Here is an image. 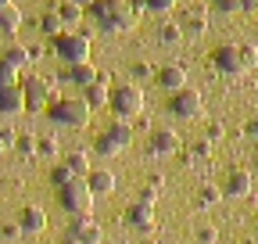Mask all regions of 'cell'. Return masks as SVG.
<instances>
[{
    "label": "cell",
    "instance_id": "cell-1",
    "mask_svg": "<svg viewBox=\"0 0 258 244\" xmlns=\"http://www.w3.org/2000/svg\"><path fill=\"white\" fill-rule=\"evenodd\" d=\"M90 18L97 22V29H104V33H125V29L137 25L140 15L133 11V4H125V0H93Z\"/></svg>",
    "mask_w": 258,
    "mask_h": 244
},
{
    "label": "cell",
    "instance_id": "cell-2",
    "mask_svg": "<svg viewBox=\"0 0 258 244\" xmlns=\"http://www.w3.org/2000/svg\"><path fill=\"white\" fill-rule=\"evenodd\" d=\"M90 108L83 97H54L50 108H47V118L54 122V126H69V130H83L90 126Z\"/></svg>",
    "mask_w": 258,
    "mask_h": 244
},
{
    "label": "cell",
    "instance_id": "cell-3",
    "mask_svg": "<svg viewBox=\"0 0 258 244\" xmlns=\"http://www.w3.org/2000/svg\"><path fill=\"white\" fill-rule=\"evenodd\" d=\"M108 108H111L115 118H122V122L140 118V111H144V90H140L137 83H118V86H111Z\"/></svg>",
    "mask_w": 258,
    "mask_h": 244
},
{
    "label": "cell",
    "instance_id": "cell-4",
    "mask_svg": "<svg viewBox=\"0 0 258 244\" xmlns=\"http://www.w3.org/2000/svg\"><path fill=\"white\" fill-rule=\"evenodd\" d=\"M57 201H61V208L69 212L72 219H76V216H90V212H93V194H90V187H86V179H79V176L57 191Z\"/></svg>",
    "mask_w": 258,
    "mask_h": 244
},
{
    "label": "cell",
    "instance_id": "cell-5",
    "mask_svg": "<svg viewBox=\"0 0 258 244\" xmlns=\"http://www.w3.org/2000/svg\"><path fill=\"white\" fill-rule=\"evenodd\" d=\"M54 54L64 61V65H86L90 61V36L61 33V36H54Z\"/></svg>",
    "mask_w": 258,
    "mask_h": 244
},
{
    "label": "cell",
    "instance_id": "cell-6",
    "mask_svg": "<svg viewBox=\"0 0 258 244\" xmlns=\"http://www.w3.org/2000/svg\"><path fill=\"white\" fill-rule=\"evenodd\" d=\"M22 97H25V111H47L54 90L43 76H25L22 79Z\"/></svg>",
    "mask_w": 258,
    "mask_h": 244
},
{
    "label": "cell",
    "instance_id": "cell-7",
    "mask_svg": "<svg viewBox=\"0 0 258 244\" xmlns=\"http://www.w3.org/2000/svg\"><path fill=\"white\" fill-rule=\"evenodd\" d=\"M201 108H205V101H201V94L198 90H176V94L169 97V111L176 115V118H198L201 115Z\"/></svg>",
    "mask_w": 258,
    "mask_h": 244
},
{
    "label": "cell",
    "instance_id": "cell-8",
    "mask_svg": "<svg viewBox=\"0 0 258 244\" xmlns=\"http://www.w3.org/2000/svg\"><path fill=\"white\" fill-rule=\"evenodd\" d=\"M212 65H215V72H222V76H240V72H244L240 47H237V43H222V47H215V50H212Z\"/></svg>",
    "mask_w": 258,
    "mask_h": 244
},
{
    "label": "cell",
    "instance_id": "cell-9",
    "mask_svg": "<svg viewBox=\"0 0 258 244\" xmlns=\"http://www.w3.org/2000/svg\"><path fill=\"white\" fill-rule=\"evenodd\" d=\"M147 147H151V155L165 158V155H176V151H179V137H176V130H169V126H158V130H151Z\"/></svg>",
    "mask_w": 258,
    "mask_h": 244
},
{
    "label": "cell",
    "instance_id": "cell-10",
    "mask_svg": "<svg viewBox=\"0 0 258 244\" xmlns=\"http://www.w3.org/2000/svg\"><path fill=\"white\" fill-rule=\"evenodd\" d=\"M18 230L22 233H32V237H36V233H43L47 230V212L40 208V205H25L22 212H18Z\"/></svg>",
    "mask_w": 258,
    "mask_h": 244
},
{
    "label": "cell",
    "instance_id": "cell-11",
    "mask_svg": "<svg viewBox=\"0 0 258 244\" xmlns=\"http://www.w3.org/2000/svg\"><path fill=\"white\" fill-rule=\"evenodd\" d=\"M125 223L133 226V230H140V233L154 230V205H147V201H133V205L125 208Z\"/></svg>",
    "mask_w": 258,
    "mask_h": 244
},
{
    "label": "cell",
    "instance_id": "cell-12",
    "mask_svg": "<svg viewBox=\"0 0 258 244\" xmlns=\"http://www.w3.org/2000/svg\"><path fill=\"white\" fill-rule=\"evenodd\" d=\"M64 237H76V240H86V244H101V226L93 223V216H76L72 223H69V233Z\"/></svg>",
    "mask_w": 258,
    "mask_h": 244
},
{
    "label": "cell",
    "instance_id": "cell-13",
    "mask_svg": "<svg viewBox=\"0 0 258 244\" xmlns=\"http://www.w3.org/2000/svg\"><path fill=\"white\" fill-rule=\"evenodd\" d=\"M83 101H86L90 111L108 108V101H111V86H108V76H104V72H101V79H97V83H90V86L83 90Z\"/></svg>",
    "mask_w": 258,
    "mask_h": 244
},
{
    "label": "cell",
    "instance_id": "cell-14",
    "mask_svg": "<svg viewBox=\"0 0 258 244\" xmlns=\"http://www.w3.org/2000/svg\"><path fill=\"white\" fill-rule=\"evenodd\" d=\"M115 172L111 169H90V176H86V187H90V194L93 198H104V194H111L115 191Z\"/></svg>",
    "mask_w": 258,
    "mask_h": 244
},
{
    "label": "cell",
    "instance_id": "cell-15",
    "mask_svg": "<svg viewBox=\"0 0 258 244\" xmlns=\"http://www.w3.org/2000/svg\"><path fill=\"white\" fill-rule=\"evenodd\" d=\"M222 194L226 198H247L251 194V172L247 169H233L222 183Z\"/></svg>",
    "mask_w": 258,
    "mask_h": 244
},
{
    "label": "cell",
    "instance_id": "cell-16",
    "mask_svg": "<svg viewBox=\"0 0 258 244\" xmlns=\"http://www.w3.org/2000/svg\"><path fill=\"white\" fill-rule=\"evenodd\" d=\"M158 83L165 86L169 94L186 90V69H183V65H165V69H158Z\"/></svg>",
    "mask_w": 258,
    "mask_h": 244
},
{
    "label": "cell",
    "instance_id": "cell-17",
    "mask_svg": "<svg viewBox=\"0 0 258 244\" xmlns=\"http://www.w3.org/2000/svg\"><path fill=\"white\" fill-rule=\"evenodd\" d=\"M0 111H4V115H22V111H25V97H22V86L0 90Z\"/></svg>",
    "mask_w": 258,
    "mask_h": 244
},
{
    "label": "cell",
    "instance_id": "cell-18",
    "mask_svg": "<svg viewBox=\"0 0 258 244\" xmlns=\"http://www.w3.org/2000/svg\"><path fill=\"white\" fill-rule=\"evenodd\" d=\"M64 79L86 90L90 83H97V79H101V72H97V69L90 65V61H86V65H69V72H64Z\"/></svg>",
    "mask_w": 258,
    "mask_h": 244
},
{
    "label": "cell",
    "instance_id": "cell-19",
    "mask_svg": "<svg viewBox=\"0 0 258 244\" xmlns=\"http://www.w3.org/2000/svg\"><path fill=\"white\" fill-rule=\"evenodd\" d=\"M18 25H22V11L15 0H0V29L4 33H18Z\"/></svg>",
    "mask_w": 258,
    "mask_h": 244
},
{
    "label": "cell",
    "instance_id": "cell-20",
    "mask_svg": "<svg viewBox=\"0 0 258 244\" xmlns=\"http://www.w3.org/2000/svg\"><path fill=\"white\" fill-rule=\"evenodd\" d=\"M4 61L11 69H18V72H25L29 65H32V54H29V47H22V43H11L8 50H4Z\"/></svg>",
    "mask_w": 258,
    "mask_h": 244
},
{
    "label": "cell",
    "instance_id": "cell-21",
    "mask_svg": "<svg viewBox=\"0 0 258 244\" xmlns=\"http://www.w3.org/2000/svg\"><path fill=\"white\" fill-rule=\"evenodd\" d=\"M64 165H69L72 169V176H79V179H86L90 176V155H86V151H69V155H64Z\"/></svg>",
    "mask_w": 258,
    "mask_h": 244
},
{
    "label": "cell",
    "instance_id": "cell-22",
    "mask_svg": "<svg viewBox=\"0 0 258 244\" xmlns=\"http://www.w3.org/2000/svg\"><path fill=\"white\" fill-rule=\"evenodd\" d=\"M104 133H108V137H111V140H115L122 151H125L129 144H133V126H129V122H122V118H115V122H111V126H108Z\"/></svg>",
    "mask_w": 258,
    "mask_h": 244
},
{
    "label": "cell",
    "instance_id": "cell-23",
    "mask_svg": "<svg viewBox=\"0 0 258 244\" xmlns=\"http://www.w3.org/2000/svg\"><path fill=\"white\" fill-rule=\"evenodd\" d=\"M179 29H183V33H194V36H201L205 29H208V18H205L201 11H190V15L179 22Z\"/></svg>",
    "mask_w": 258,
    "mask_h": 244
},
{
    "label": "cell",
    "instance_id": "cell-24",
    "mask_svg": "<svg viewBox=\"0 0 258 244\" xmlns=\"http://www.w3.org/2000/svg\"><path fill=\"white\" fill-rule=\"evenodd\" d=\"M11 86H22V72L11 69L4 57H0V90H11Z\"/></svg>",
    "mask_w": 258,
    "mask_h": 244
},
{
    "label": "cell",
    "instance_id": "cell-25",
    "mask_svg": "<svg viewBox=\"0 0 258 244\" xmlns=\"http://www.w3.org/2000/svg\"><path fill=\"white\" fill-rule=\"evenodd\" d=\"M57 11V18H61V25H76L79 18H83V8L79 4H72V0H64L61 8H54Z\"/></svg>",
    "mask_w": 258,
    "mask_h": 244
},
{
    "label": "cell",
    "instance_id": "cell-26",
    "mask_svg": "<svg viewBox=\"0 0 258 244\" xmlns=\"http://www.w3.org/2000/svg\"><path fill=\"white\" fill-rule=\"evenodd\" d=\"M219 201H222V187H212V183H205V187L198 191V205L212 208V205H219Z\"/></svg>",
    "mask_w": 258,
    "mask_h": 244
},
{
    "label": "cell",
    "instance_id": "cell-27",
    "mask_svg": "<svg viewBox=\"0 0 258 244\" xmlns=\"http://www.w3.org/2000/svg\"><path fill=\"white\" fill-rule=\"evenodd\" d=\"M158 40H161V43H179V40H183L179 22H165V25L158 29Z\"/></svg>",
    "mask_w": 258,
    "mask_h": 244
},
{
    "label": "cell",
    "instance_id": "cell-28",
    "mask_svg": "<svg viewBox=\"0 0 258 244\" xmlns=\"http://www.w3.org/2000/svg\"><path fill=\"white\" fill-rule=\"evenodd\" d=\"M40 29L54 40V36H61V18H57V11H47L43 18H40Z\"/></svg>",
    "mask_w": 258,
    "mask_h": 244
},
{
    "label": "cell",
    "instance_id": "cell-29",
    "mask_svg": "<svg viewBox=\"0 0 258 244\" xmlns=\"http://www.w3.org/2000/svg\"><path fill=\"white\" fill-rule=\"evenodd\" d=\"M72 179H76V176H72V169H69V165H64V162L50 169V183H54V187H57V191L64 187V183H72Z\"/></svg>",
    "mask_w": 258,
    "mask_h": 244
},
{
    "label": "cell",
    "instance_id": "cell-30",
    "mask_svg": "<svg viewBox=\"0 0 258 244\" xmlns=\"http://www.w3.org/2000/svg\"><path fill=\"white\" fill-rule=\"evenodd\" d=\"M15 151H18V155H36V137H32V133H22V137L15 140Z\"/></svg>",
    "mask_w": 258,
    "mask_h": 244
},
{
    "label": "cell",
    "instance_id": "cell-31",
    "mask_svg": "<svg viewBox=\"0 0 258 244\" xmlns=\"http://www.w3.org/2000/svg\"><path fill=\"white\" fill-rule=\"evenodd\" d=\"M57 151H61V147H57V140H54V137H40V140H36V155H47V158H54Z\"/></svg>",
    "mask_w": 258,
    "mask_h": 244
},
{
    "label": "cell",
    "instance_id": "cell-32",
    "mask_svg": "<svg viewBox=\"0 0 258 244\" xmlns=\"http://www.w3.org/2000/svg\"><path fill=\"white\" fill-rule=\"evenodd\" d=\"M240 57H244V72L258 65V50H254L251 43H240Z\"/></svg>",
    "mask_w": 258,
    "mask_h": 244
},
{
    "label": "cell",
    "instance_id": "cell-33",
    "mask_svg": "<svg viewBox=\"0 0 258 244\" xmlns=\"http://www.w3.org/2000/svg\"><path fill=\"white\" fill-rule=\"evenodd\" d=\"M15 140H18V133L11 126H0V155H4L8 147H15Z\"/></svg>",
    "mask_w": 258,
    "mask_h": 244
},
{
    "label": "cell",
    "instance_id": "cell-34",
    "mask_svg": "<svg viewBox=\"0 0 258 244\" xmlns=\"http://www.w3.org/2000/svg\"><path fill=\"white\" fill-rule=\"evenodd\" d=\"M144 8H147V11H161V15H165V11H172V8H176V0H144Z\"/></svg>",
    "mask_w": 258,
    "mask_h": 244
},
{
    "label": "cell",
    "instance_id": "cell-35",
    "mask_svg": "<svg viewBox=\"0 0 258 244\" xmlns=\"http://www.w3.org/2000/svg\"><path fill=\"white\" fill-rule=\"evenodd\" d=\"M198 240H201V244H219V230H215V226H201V230H198Z\"/></svg>",
    "mask_w": 258,
    "mask_h": 244
},
{
    "label": "cell",
    "instance_id": "cell-36",
    "mask_svg": "<svg viewBox=\"0 0 258 244\" xmlns=\"http://www.w3.org/2000/svg\"><path fill=\"white\" fill-rule=\"evenodd\" d=\"M212 8H215V11H222V15H233V11H240V4H237V0H212Z\"/></svg>",
    "mask_w": 258,
    "mask_h": 244
},
{
    "label": "cell",
    "instance_id": "cell-37",
    "mask_svg": "<svg viewBox=\"0 0 258 244\" xmlns=\"http://www.w3.org/2000/svg\"><path fill=\"white\" fill-rule=\"evenodd\" d=\"M0 237H4V240H18V237H22L18 223H0Z\"/></svg>",
    "mask_w": 258,
    "mask_h": 244
},
{
    "label": "cell",
    "instance_id": "cell-38",
    "mask_svg": "<svg viewBox=\"0 0 258 244\" xmlns=\"http://www.w3.org/2000/svg\"><path fill=\"white\" fill-rule=\"evenodd\" d=\"M133 76H137V79H147V76H151V65H147V61H137V65H133Z\"/></svg>",
    "mask_w": 258,
    "mask_h": 244
},
{
    "label": "cell",
    "instance_id": "cell-39",
    "mask_svg": "<svg viewBox=\"0 0 258 244\" xmlns=\"http://www.w3.org/2000/svg\"><path fill=\"white\" fill-rule=\"evenodd\" d=\"M194 155H198V158H208V155H212V144H208V140H201L198 147H194Z\"/></svg>",
    "mask_w": 258,
    "mask_h": 244
},
{
    "label": "cell",
    "instance_id": "cell-40",
    "mask_svg": "<svg viewBox=\"0 0 258 244\" xmlns=\"http://www.w3.org/2000/svg\"><path fill=\"white\" fill-rule=\"evenodd\" d=\"M244 133L258 140V115H254V118H247V126H244Z\"/></svg>",
    "mask_w": 258,
    "mask_h": 244
},
{
    "label": "cell",
    "instance_id": "cell-41",
    "mask_svg": "<svg viewBox=\"0 0 258 244\" xmlns=\"http://www.w3.org/2000/svg\"><path fill=\"white\" fill-rule=\"evenodd\" d=\"M219 137H222V126H219V122H212V126H208V144L219 140Z\"/></svg>",
    "mask_w": 258,
    "mask_h": 244
},
{
    "label": "cell",
    "instance_id": "cell-42",
    "mask_svg": "<svg viewBox=\"0 0 258 244\" xmlns=\"http://www.w3.org/2000/svg\"><path fill=\"white\" fill-rule=\"evenodd\" d=\"M240 11H258V0H237Z\"/></svg>",
    "mask_w": 258,
    "mask_h": 244
},
{
    "label": "cell",
    "instance_id": "cell-43",
    "mask_svg": "<svg viewBox=\"0 0 258 244\" xmlns=\"http://www.w3.org/2000/svg\"><path fill=\"white\" fill-rule=\"evenodd\" d=\"M61 244H86V240H76V237H64Z\"/></svg>",
    "mask_w": 258,
    "mask_h": 244
},
{
    "label": "cell",
    "instance_id": "cell-44",
    "mask_svg": "<svg viewBox=\"0 0 258 244\" xmlns=\"http://www.w3.org/2000/svg\"><path fill=\"white\" fill-rule=\"evenodd\" d=\"M72 4H79V8H90V4H93V0H72Z\"/></svg>",
    "mask_w": 258,
    "mask_h": 244
},
{
    "label": "cell",
    "instance_id": "cell-45",
    "mask_svg": "<svg viewBox=\"0 0 258 244\" xmlns=\"http://www.w3.org/2000/svg\"><path fill=\"white\" fill-rule=\"evenodd\" d=\"M254 230H258V226H254Z\"/></svg>",
    "mask_w": 258,
    "mask_h": 244
}]
</instances>
